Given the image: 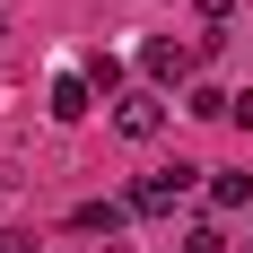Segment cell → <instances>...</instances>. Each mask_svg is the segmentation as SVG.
<instances>
[{
  "label": "cell",
  "instance_id": "obj_1",
  "mask_svg": "<svg viewBox=\"0 0 253 253\" xmlns=\"http://www.w3.org/2000/svg\"><path fill=\"white\" fill-rule=\"evenodd\" d=\"M192 183H201V166H183V157H175V166H157V175L131 183V210H140V218H175V201L192 192Z\"/></svg>",
  "mask_w": 253,
  "mask_h": 253
},
{
  "label": "cell",
  "instance_id": "obj_9",
  "mask_svg": "<svg viewBox=\"0 0 253 253\" xmlns=\"http://www.w3.org/2000/svg\"><path fill=\"white\" fill-rule=\"evenodd\" d=\"M192 9H201V26H227L236 18V0H192Z\"/></svg>",
  "mask_w": 253,
  "mask_h": 253
},
{
  "label": "cell",
  "instance_id": "obj_11",
  "mask_svg": "<svg viewBox=\"0 0 253 253\" xmlns=\"http://www.w3.org/2000/svg\"><path fill=\"white\" fill-rule=\"evenodd\" d=\"M0 35H9V26H0Z\"/></svg>",
  "mask_w": 253,
  "mask_h": 253
},
{
  "label": "cell",
  "instance_id": "obj_8",
  "mask_svg": "<svg viewBox=\"0 0 253 253\" xmlns=\"http://www.w3.org/2000/svg\"><path fill=\"white\" fill-rule=\"evenodd\" d=\"M183 253H227V236H218V227H210V218H201V227L183 236Z\"/></svg>",
  "mask_w": 253,
  "mask_h": 253
},
{
  "label": "cell",
  "instance_id": "obj_5",
  "mask_svg": "<svg viewBox=\"0 0 253 253\" xmlns=\"http://www.w3.org/2000/svg\"><path fill=\"white\" fill-rule=\"evenodd\" d=\"M123 218H131V201H79V210H70V227H79V236H114Z\"/></svg>",
  "mask_w": 253,
  "mask_h": 253
},
{
  "label": "cell",
  "instance_id": "obj_4",
  "mask_svg": "<svg viewBox=\"0 0 253 253\" xmlns=\"http://www.w3.org/2000/svg\"><path fill=\"white\" fill-rule=\"evenodd\" d=\"M87 105H96V87H87V70H61V79H52V123H79Z\"/></svg>",
  "mask_w": 253,
  "mask_h": 253
},
{
  "label": "cell",
  "instance_id": "obj_6",
  "mask_svg": "<svg viewBox=\"0 0 253 253\" xmlns=\"http://www.w3.org/2000/svg\"><path fill=\"white\" fill-rule=\"evenodd\" d=\"M183 114H201V123H236V96H218V87H192V96H183Z\"/></svg>",
  "mask_w": 253,
  "mask_h": 253
},
{
  "label": "cell",
  "instance_id": "obj_3",
  "mask_svg": "<svg viewBox=\"0 0 253 253\" xmlns=\"http://www.w3.org/2000/svg\"><path fill=\"white\" fill-rule=\"evenodd\" d=\"M192 61H201V44H166V35H157V44H140V70H149L157 87H183V79H192Z\"/></svg>",
  "mask_w": 253,
  "mask_h": 253
},
{
  "label": "cell",
  "instance_id": "obj_2",
  "mask_svg": "<svg viewBox=\"0 0 253 253\" xmlns=\"http://www.w3.org/2000/svg\"><path fill=\"white\" fill-rule=\"evenodd\" d=\"M114 131H123V140H157V131H166V96H157V87H123V96H114Z\"/></svg>",
  "mask_w": 253,
  "mask_h": 253
},
{
  "label": "cell",
  "instance_id": "obj_10",
  "mask_svg": "<svg viewBox=\"0 0 253 253\" xmlns=\"http://www.w3.org/2000/svg\"><path fill=\"white\" fill-rule=\"evenodd\" d=\"M236 123H245V131H253V87H245V96H236Z\"/></svg>",
  "mask_w": 253,
  "mask_h": 253
},
{
  "label": "cell",
  "instance_id": "obj_7",
  "mask_svg": "<svg viewBox=\"0 0 253 253\" xmlns=\"http://www.w3.org/2000/svg\"><path fill=\"white\" fill-rule=\"evenodd\" d=\"M210 201H218V210H253V175H218Z\"/></svg>",
  "mask_w": 253,
  "mask_h": 253
}]
</instances>
